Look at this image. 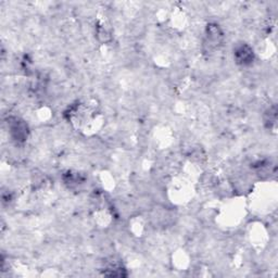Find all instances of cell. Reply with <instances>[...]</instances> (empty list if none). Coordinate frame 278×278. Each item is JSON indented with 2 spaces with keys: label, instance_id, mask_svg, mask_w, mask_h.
<instances>
[{
  "label": "cell",
  "instance_id": "cell-1",
  "mask_svg": "<svg viewBox=\"0 0 278 278\" xmlns=\"http://www.w3.org/2000/svg\"><path fill=\"white\" fill-rule=\"evenodd\" d=\"M235 59L239 65H250L254 60V52L248 45H240L235 49Z\"/></svg>",
  "mask_w": 278,
  "mask_h": 278
},
{
  "label": "cell",
  "instance_id": "cell-3",
  "mask_svg": "<svg viewBox=\"0 0 278 278\" xmlns=\"http://www.w3.org/2000/svg\"><path fill=\"white\" fill-rule=\"evenodd\" d=\"M10 131L11 135L13 136V138L19 141H23L27 137V127L23 122L16 121L13 124L10 126Z\"/></svg>",
  "mask_w": 278,
  "mask_h": 278
},
{
  "label": "cell",
  "instance_id": "cell-2",
  "mask_svg": "<svg viewBox=\"0 0 278 278\" xmlns=\"http://www.w3.org/2000/svg\"><path fill=\"white\" fill-rule=\"evenodd\" d=\"M223 38V33L220 30L218 25L215 24H210L208 25L207 29V39H208V45H210V47H216L218 44L222 42Z\"/></svg>",
  "mask_w": 278,
  "mask_h": 278
}]
</instances>
